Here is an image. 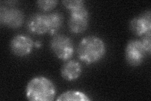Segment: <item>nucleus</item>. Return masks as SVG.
Wrapping results in <instances>:
<instances>
[{
	"label": "nucleus",
	"mask_w": 151,
	"mask_h": 101,
	"mask_svg": "<svg viewBox=\"0 0 151 101\" xmlns=\"http://www.w3.org/2000/svg\"><path fill=\"white\" fill-rule=\"evenodd\" d=\"M106 52V46L101 38L88 36L83 38L78 47L80 60L88 65L96 63L101 60Z\"/></svg>",
	"instance_id": "1"
},
{
	"label": "nucleus",
	"mask_w": 151,
	"mask_h": 101,
	"mask_svg": "<svg viewBox=\"0 0 151 101\" xmlns=\"http://www.w3.org/2000/svg\"><path fill=\"white\" fill-rule=\"evenodd\" d=\"M56 94L55 85L44 76H37L28 82L26 97L31 101H52Z\"/></svg>",
	"instance_id": "2"
},
{
	"label": "nucleus",
	"mask_w": 151,
	"mask_h": 101,
	"mask_svg": "<svg viewBox=\"0 0 151 101\" xmlns=\"http://www.w3.org/2000/svg\"><path fill=\"white\" fill-rule=\"evenodd\" d=\"M64 6L70 12L69 27L74 33H80L87 29L89 23V12L83 0L63 1Z\"/></svg>",
	"instance_id": "3"
},
{
	"label": "nucleus",
	"mask_w": 151,
	"mask_h": 101,
	"mask_svg": "<svg viewBox=\"0 0 151 101\" xmlns=\"http://www.w3.org/2000/svg\"><path fill=\"white\" fill-rule=\"evenodd\" d=\"M50 48L59 59L64 61L70 60L74 52L72 40L64 35H55L50 41Z\"/></svg>",
	"instance_id": "4"
},
{
	"label": "nucleus",
	"mask_w": 151,
	"mask_h": 101,
	"mask_svg": "<svg viewBox=\"0 0 151 101\" xmlns=\"http://www.w3.org/2000/svg\"><path fill=\"white\" fill-rule=\"evenodd\" d=\"M146 54L141 41L131 40L126 46L125 58L127 62L131 66H137L141 65Z\"/></svg>",
	"instance_id": "5"
},
{
	"label": "nucleus",
	"mask_w": 151,
	"mask_h": 101,
	"mask_svg": "<svg viewBox=\"0 0 151 101\" xmlns=\"http://www.w3.org/2000/svg\"><path fill=\"white\" fill-rule=\"evenodd\" d=\"M23 20L24 16L20 9L6 7L0 8V22L2 25L16 28L22 25Z\"/></svg>",
	"instance_id": "6"
},
{
	"label": "nucleus",
	"mask_w": 151,
	"mask_h": 101,
	"mask_svg": "<svg viewBox=\"0 0 151 101\" xmlns=\"http://www.w3.org/2000/svg\"><path fill=\"white\" fill-rule=\"evenodd\" d=\"M34 42L30 37L18 34L13 38L10 47L12 51L18 56L23 57L30 54L34 46Z\"/></svg>",
	"instance_id": "7"
},
{
	"label": "nucleus",
	"mask_w": 151,
	"mask_h": 101,
	"mask_svg": "<svg viewBox=\"0 0 151 101\" xmlns=\"http://www.w3.org/2000/svg\"><path fill=\"white\" fill-rule=\"evenodd\" d=\"M131 31L136 35L143 36L150 32L151 30V13L148 10L140 15L132 19L130 23Z\"/></svg>",
	"instance_id": "8"
},
{
	"label": "nucleus",
	"mask_w": 151,
	"mask_h": 101,
	"mask_svg": "<svg viewBox=\"0 0 151 101\" xmlns=\"http://www.w3.org/2000/svg\"><path fill=\"white\" fill-rule=\"evenodd\" d=\"M28 29L35 34H44L49 32V24L47 14L36 13L32 16L27 23Z\"/></svg>",
	"instance_id": "9"
},
{
	"label": "nucleus",
	"mask_w": 151,
	"mask_h": 101,
	"mask_svg": "<svg viewBox=\"0 0 151 101\" xmlns=\"http://www.w3.org/2000/svg\"><path fill=\"white\" fill-rule=\"evenodd\" d=\"M82 73V67L79 62L69 60L63 65L61 69V75L68 81H73L78 79Z\"/></svg>",
	"instance_id": "10"
},
{
	"label": "nucleus",
	"mask_w": 151,
	"mask_h": 101,
	"mask_svg": "<svg viewBox=\"0 0 151 101\" xmlns=\"http://www.w3.org/2000/svg\"><path fill=\"white\" fill-rule=\"evenodd\" d=\"M49 24V32L50 35H54L58 32L63 23V16L59 12H53L47 14Z\"/></svg>",
	"instance_id": "11"
},
{
	"label": "nucleus",
	"mask_w": 151,
	"mask_h": 101,
	"mask_svg": "<svg viewBox=\"0 0 151 101\" xmlns=\"http://www.w3.org/2000/svg\"><path fill=\"white\" fill-rule=\"evenodd\" d=\"M57 101H65V100H79V101H88L90 99L88 96L81 91L78 90H69L60 95Z\"/></svg>",
	"instance_id": "12"
},
{
	"label": "nucleus",
	"mask_w": 151,
	"mask_h": 101,
	"mask_svg": "<svg viewBox=\"0 0 151 101\" xmlns=\"http://www.w3.org/2000/svg\"><path fill=\"white\" fill-rule=\"evenodd\" d=\"M37 3L40 9H43L44 11H49L56 7L57 4H58V1H53V0L38 1Z\"/></svg>",
	"instance_id": "13"
},
{
	"label": "nucleus",
	"mask_w": 151,
	"mask_h": 101,
	"mask_svg": "<svg viewBox=\"0 0 151 101\" xmlns=\"http://www.w3.org/2000/svg\"><path fill=\"white\" fill-rule=\"evenodd\" d=\"M142 44L146 53L149 55L150 54L151 51V41H150V32L146 33L144 36L142 40L141 41Z\"/></svg>",
	"instance_id": "14"
},
{
	"label": "nucleus",
	"mask_w": 151,
	"mask_h": 101,
	"mask_svg": "<svg viewBox=\"0 0 151 101\" xmlns=\"http://www.w3.org/2000/svg\"><path fill=\"white\" fill-rule=\"evenodd\" d=\"M35 46L37 47H40L41 46V43H40V42H39V41H37V42H35Z\"/></svg>",
	"instance_id": "15"
}]
</instances>
